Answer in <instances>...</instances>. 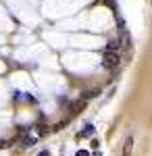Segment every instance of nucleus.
<instances>
[{
    "label": "nucleus",
    "mask_w": 152,
    "mask_h": 156,
    "mask_svg": "<svg viewBox=\"0 0 152 156\" xmlns=\"http://www.w3.org/2000/svg\"><path fill=\"white\" fill-rule=\"evenodd\" d=\"M102 65H104L106 69H115L119 65V54L117 52H104V60H102Z\"/></svg>",
    "instance_id": "nucleus-1"
},
{
    "label": "nucleus",
    "mask_w": 152,
    "mask_h": 156,
    "mask_svg": "<svg viewBox=\"0 0 152 156\" xmlns=\"http://www.w3.org/2000/svg\"><path fill=\"white\" fill-rule=\"evenodd\" d=\"M23 142H25V146H27V148H29V146H34L35 142H38V137H35V135H27V137H25Z\"/></svg>",
    "instance_id": "nucleus-2"
},
{
    "label": "nucleus",
    "mask_w": 152,
    "mask_h": 156,
    "mask_svg": "<svg viewBox=\"0 0 152 156\" xmlns=\"http://www.w3.org/2000/svg\"><path fill=\"white\" fill-rule=\"evenodd\" d=\"M94 133V127L92 125H85V129H83V135H92Z\"/></svg>",
    "instance_id": "nucleus-3"
},
{
    "label": "nucleus",
    "mask_w": 152,
    "mask_h": 156,
    "mask_svg": "<svg viewBox=\"0 0 152 156\" xmlns=\"http://www.w3.org/2000/svg\"><path fill=\"white\" fill-rule=\"evenodd\" d=\"M75 156H90V152H88V150H77Z\"/></svg>",
    "instance_id": "nucleus-4"
},
{
    "label": "nucleus",
    "mask_w": 152,
    "mask_h": 156,
    "mask_svg": "<svg viewBox=\"0 0 152 156\" xmlns=\"http://www.w3.org/2000/svg\"><path fill=\"white\" fill-rule=\"evenodd\" d=\"M129 150H131V140H127V146H125V154H123V156H129Z\"/></svg>",
    "instance_id": "nucleus-5"
},
{
    "label": "nucleus",
    "mask_w": 152,
    "mask_h": 156,
    "mask_svg": "<svg viewBox=\"0 0 152 156\" xmlns=\"http://www.w3.org/2000/svg\"><path fill=\"white\" fill-rule=\"evenodd\" d=\"M38 156H48V152H46V150H44V152H40V154H38Z\"/></svg>",
    "instance_id": "nucleus-6"
}]
</instances>
